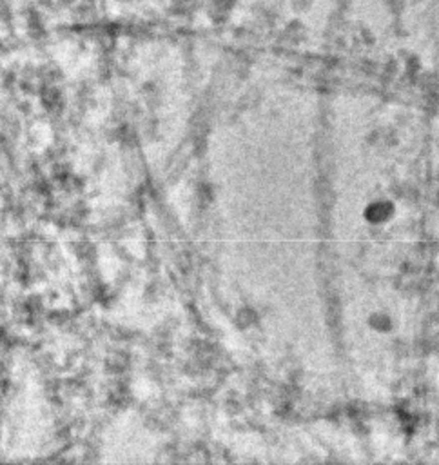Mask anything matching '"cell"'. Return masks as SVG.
<instances>
[{
  "label": "cell",
  "mask_w": 439,
  "mask_h": 465,
  "mask_svg": "<svg viewBox=\"0 0 439 465\" xmlns=\"http://www.w3.org/2000/svg\"><path fill=\"white\" fill-rule=\"evenodd\" d=\"M372 325H374L376 329H379V331H383V329H389L390 327V322H389V318L387 316H374L372 318Z\"/></svg>",
  "instance_id": "obj_2"
},
{
  "label": "cell",
  "mask_w": 439,
  "mask_h": 465,
  "mask_svg": "<svg viewBox=\"0 0 439 465\" xmlns=\"http://www.w3.org/2000/svg\"><path fill=\"white\" fill-rule=\"evenodd\" d=\"M392 211H394V207L389 202H376L367 209V216L370 222H385L392 216Z\"/></svg>",
  "instance_id": "obj_1"
}]
</instances>
